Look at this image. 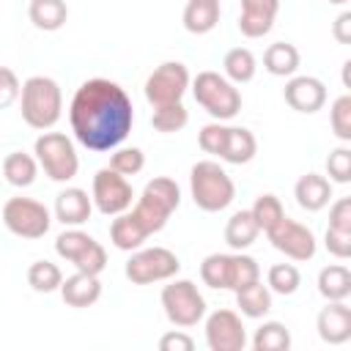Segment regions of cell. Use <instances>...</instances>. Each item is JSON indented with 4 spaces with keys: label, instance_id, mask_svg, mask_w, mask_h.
Segmentation results:
<instances>
[{
    "label": "cell",
    "instance_id": "1",
    "mask_svg": "<svg viewBox=\"0 0 351 351\" xmlns=\"http://www.w3.org/2000/svg\"><path fill=\"white\" fill-rule=\"evenodd\" d=\"M69 121L80 145L88 151H112L132 132L134 107L118 82L93 77L77 88L69 107Z\"/></svg>",
    "mask_w": 351,
    "mask_h": 351
},
{
    "label": "cell",
    "instance_id": "2",
    "mask_svg": "<svg viewBox=\"0 0 351 351\" xmlns=\"http://www.w3.org/2000/svg\"><path fill=\"white\" fill-rule=\"evenodd\" d=\"M19 107H22V118L27 126L33 129H52L60 118V110H63V93H60V85L52 80V77H44V74H36L30 80L22 82V90H19Z\"/></svg>",
    "mask_w": 351,
    "mask_h": 351
},
{
    "label": "cell",
    "instance_id": "3",
    "mask_svg": "<svg viewBox=\"0 0 351 351\" xmlns=\"http://www.w3.org/2000/svg\"><path fill=\"white\" fill-rule=\"evenodd\" d=\"M178 203H181L178 184L173 178H167V176H159V178H151L145 184L143 195L137 197V203H134V208L129 214L137 219V225L148 236H154L167 225V219L178 208Z\"/></svg>",
    "mask_w": 351,
    "mask_h": 351
},
{
    "label": "cell",
    "instance_id": "4",
    "mask_svg": "<svg viewBox=\"0 0 351 351\" xmlns=\"http://www.w3.org/2000/svg\"><path fill=\"white\" fill-rule=\"evenodd\" d=\"M189 189H192L195 206L208 211V214L228 208L233 203V197H236V186H233L230 176L225 173V167H219L211 159H203V162H197L192 167Z\"/></svg>",
    "mask_w": 351,
    "mask_h": 351
},
{
    "label": "cell",
    "instance_id": "5",
    "mask_svg": "<svg viewBox=\"0 0 351 351\" xmlns=\"http://www.w3.org/2000/svg\"><path fill=\"white\" fill-rule=\"evenodd\" d=\"M192 93H195V101L217 121H228V118L239 115V110H241L239 88L217 71H200L192 80Z\"/></svg>",
    "mask_w": 351,
    "mask_h": 351
},
{
    "label": "cell",
    "instance_id": "6",
    "mask_svg": "<svg viewBox=\"0 0 351 351\" xmlns=\"http://www.w3.org/2000/svg\"><path fill=\"white\" fill-rule=\"evenodd\" d=\"M33 151H36V162L41 165V170L58 184L71 181L80 170V156L74 151V143L63 132H44L36 140Z\"/></svg>",
    "mask_w": 351,
    "mask_h": 351
},
{
    "label": "cell",
    "instance_id": "7",
    "mask_svg": "<svg viewBox=\"0 0 351 351\" xmlns=\"http://www.w3.org/2000/svg\"><path fill=\"white\" fill-rule=\"evenodd\" d=\"M162 307L173 326H195L206 315V299L192 280H173L162 288Z\"/></svg>",
    "mask_w": 351,
    "mask_h": 351
},
{
    "label": "cell",
    "instance_id": "8",
    "mask_svg": "<svg viewBox=\"0 0 351 351\" xmlns=\"http://www.w3.org/2000/svg\"><path fill=\"white\" fill-rule=\"evenodd\" d=\"M126 280L134 285H151V282H162L170 280L181 271V261L176 252H170L167 247H148V250H137L129 261H126Z\"/></svg>",
    "mask_w": 351,
    "mask_h": 351
},
{
    "label": "cell",
    "instance_id": "9",
    "mask_svg": "<svg viewBox=\"0 0 351 351\" xmlns=\"http://www.w3.org/2000/svg\"><path fill=\"white\" fill-rule=\"evenodd\" d=\"M3 222L19 239H41L49 230L52 217L47 206L33 197H11L3 206Z\"/></svg>",
    "mask_w": 351,
    "mask_h": 351
},
{
    "label": "cell",
    "instance_id": "10",
    "mask_svg": "<svg viewBox=\"0 0 351 351\" xmlns=\"http://www.w3.org/2000/svg\"><path fill=\"white\" fill-rule=\"evenodd\" d=\"M189 88V71L184 63L178 60H167L162 66H156L148 80H145V99L151 107H162V104H173L181 101V96Z\"/></svg>",
    "mask_w": 351,
    "mask_h": 351
},
{
    "label": "cell",
    "instance_id": "11",
    "mask_svg": "<svg viewBox=\"0 0 351 351\" xmlns=\"http://www.w3.org/2000/svg\"><path fill=\"white\" fill-rule=\"evenodd\" d=\"M132 184L126 181V176L115 173L112 167H101L96 176H93V192H90V200L93 206L107 214V217H115V214H123L129 206H132Z\"/></svg>",
    "mask_w": 351,
    "mask_h": 351
},
{
    "label": "cell",
    "instance_id": "12",
    "mask_svg": "<svg viewBox=\"0 0 351 351\" xmlns=\"http://www.w3.org/2000/svg\"><path fill=\"white\" fill-rule=\"evenodd\" d=\"M269 241L274 250H280L285 258L291 261H310L315 255V236L307 225L291 219V217H282L271 230H266Z\"/></svg>",
    "mask_w": 351,
    "mask_h": 351
},
{
    "label": "cell",
    "instance_id": "13",
    "mask_svg": "<svg viewBox=\"0 0 351 351\" xmlns=\"http://www.w3.org/2000/svg\"><path fill=\"white\" fill-rule=\"evenodd\" d=\"M206 346L211 351H241L247 346V332L233 310H214L206 318Z\"/></svg>",
    "mask_w": 351,
    "mask_h": 351
},
{
    "label": "cell",
    "instance_id": "14",
    "mask_svg": "<svg viewBox=\"0 0 351 351\" xmlns=\"http://www.w3.org/2000/svg\"><path fill=\"white\" fill-rule=\"evenodd\" d=\"M285 104L296 112H304V115H313L318 112L324 104H326V85L318 80V77H291L285 82Z\"/></svg>",
    "mask_w": 351,
    "mask_h": 351
},
{
    "label": "cell",
    "instance_id": "15",
    "mask_svg": "<svg viewBox=\"0 0 351 351\" xmlns=\"http://www.w3.org/2000/svg\"><path fill=\"white\" fill-rule=\"evenodd\" d=\"M280 11V0H241L239 30L247 38H261L274 27Z\"/></svg>",
    "mask_w": 351,
    "mask_h": 351
},
{
    "label": "cell",
    "instance_id": "16",
    "mask_svg": "<svg viewBox=\"0 0 351 351\" xmlns=\"http://www.w3.org/2000/svg\"><path fill=\"white\" fill-rule=\"evenodd\" d=\"M318 337L329 346H343L351 337V307L346 302H329L315 321Z\"/></svg>",
    "mask_w": 351,
    "mask_h": 351
},
{
    "label": "cell",
    "instance_id": "17",
    "mask_svg": "<svg viewBox=\"0 0 351 351\" xmlns=\"http://www.w3.org/2000/svg\"><path fill=\"white\" fill-rule=\"evenodd\" d=\"M90 211H93V200L80 186H69L55 197V219L69 225V228H77V225L88 222Z\"/></svg>",
    "mask_w": 351,
    "mask_h": 351
},
{
    "label": "cell",
    "instance_id": "18",
    "mask_svg": "<svg viewBox=\"0 0 351 351\" xmlns=\"http://www.w3.org/2000/svg\"><path fill=\"white\" fill-rule=\"evenodd\" d=\"M60 296L69 307H90L101 296V282H99L96 274L74 271L71 277H66L60 282Z\"/></svg>",
    "mask_w": 351,
    "mask_h": 351
},
{
    "label": "cell",
    "instance_id": "19",
    "mask_svg": "<svg viewBox=\"0 0 351 351\" xmlns=\"http://www.w3.org/2000/svg\"><path fill=\"white\" fill-rule=\"evenodd\" d=\"M293 197L304 211H321L332 197V181L318 173H307L296 181Z\"/></svg>",
    "mask_w": 351,
    "mask_h": 351
},
{
    "label": "cell",
    "instance_id": "20",
    "mask_svg": "<svg viewBox=\"0 0 351 351\" xmlns=\"http://www.w3.org/2000/svg\"><path fill=\"white\" fill-rule=\"evenodd\" d=\"M255 154H258L255 134L244 126H228V137H225V148H222L219 159H225L230 165H247Z\"/></svg>",
    "mask_w": 351,
    "mask_h": 351
},
{
    "label": "cell",
    "instance_id": "21",
    "mask_svg": "<svg viewBox=\"0 0 351 351\" xmlns=\"http://www.w3.org/2000/svg\"><path fill=\"white\" fill-rule=\"evenodd\" d=\"M184 27L195 36H203L219 22V0H189L184 8Z\"/></svg>",
    "mask_w": 351,
    "mask_h": 351
},
{
    "label": "cell",
    "instance_id": "22",
    "mask_svg": "<svg viewBox=\"0 0 351 351\" xmlns=\"http://www.w3.org/2000/svg\"><path fill=\"white\" fill-rule=\"evenodd\" d=\"M27 16L38 30H60L69 19V5L66 0H30L27 5Z\"/></svg>",
    "mask_w": 351,
    "mask_h": 351
},
{
    "label": "cell",
    "instance_id": "23",
    "mask_svg": "<svg viewBox=\"0 0 351 351\" xmlns=\"http://www.w3.org/2000/svg\"><path fill=\"white\" fill-rule=\"evenodd\" d=\"M318 293L326 302H346L351 293V271L343 263L324 266L318 271Z\"/></svg>",
    "mask_w": 351,
    "mask_h": 351
},
{
    "label": "cell",
    "instance_id": "24",
    "mask_svg": "<svg viewBox=\"0 0 351 351\" xmlns=\"http://www.w3.org/2000/svg\"><path fill=\"white\" fill-rule=\"evenodd\" d=\"M148 239V233L137 225V219L132 214H115V219L110 222V241L123 250V252H134L143 247V241Z\"/></svg>",
    "mask_w": 351,
    "mask_h": 351
},
{
    "label": "cell",
    "instance_id": "25",
    "mask_svg": "<svg viewBox=\"0 0 351 351\" xmlns=\"http://www.w3.org/2000/svg\"><path fill=\"white\" fill-rule=\"evenodd\" d=\"M263 69L274 77H291L299 69V49L288 41H274L263 52Z\"/></svg>",
    "mask_w": 351,
    "mask_h": 351
},
{
    "label": "cell",
    "instance_id": "26",
    "mask_svg": "<svg viewBox=\"0 0 351 351\" xmlns=\"http://www.w3.org/2000/svg\"><path fill=\"white\" fill-rule=\"evenodd\" d=\"M258 233H261V228H258V222L252 219V214L250 211H236L230 219H228V225H225V241H228V247L230 250H247L250 244H255V239H258Z\"/></svg>",
    "mask_w": 351,
    "mask_h": 351
},
{
    "label": "cell",
    "instance_id": "27",
    "mask_svg": "<svg viewBox=\"0 0 351 351\" xmlns=\"http://www.w3.org/2000/svg\"><path fill=\"white\" fill-rule=\"evenodd\" d=\"M0 170H3L5 181H8L11 186H30V184L36 181V176H38V162H36L30 154L11 151V154L3 159Z\"/></svg>",
    "mask_w": 351,
    "mask_h": 351
},
{
    "label": "cell",
    "instance_id": "28",
    "mask_svg": "<svg viewBox=\"0 0 351 351\" xmlns=\"http://www.w3.org/2000/svg\"><path fill=\"white\" fill-rule=\"evenodd\" d=\"M236 304H239L241 315H247V318H263L271 310V291H269V285H263L258 280V282L236 291Z\"/></svg>",
    "mask_w": 351,
    "mask_h": 351
},
{
    "label": "cell",
    "instance_id": "29",
    "mask_svg": "<svg viewBox=\"0 0 351 351\" xmlns=\"http://www.w3.org/2000/svg\"><path fill=\"white\" fill-rule=\"evenodd\" d=\"M222 69H225V77L230 80V82H250L252 77H255V69H258V60H255V55L247 49V47H236V49H230L228 55H225V60H222Z\"/></svg>",
    "mask_w": 351,
    "mask_h": 351
},
{
    "label": "cell",
    "instance_id": "30",
    "mask_svg": "<svg viewBox=\"0 0 351 351\" xmlns=\"http://www.w3.org/2000/svg\"><path fill=\"white\" fill-rule=\"evenodd\" d=\"M252 348L255 351H288L291 348V332L280 321H266L255 329Z\"/></svg>",
    "mask_w": 351,
    "mask_h": 351
},
{
    "label": "cell",
    "instance_id": "31",
    "mask_svg": "<svg viewBox=\"0 0 351 351\" xmlns=\"http://www.w3.org/2000/svg\"><path fill=\"white\" fill-rule=\"evenodd\" d=\"M258 280H261V266H258L255 258L244 255L241 250L236 255H230V280H228V288L233 293L241 291V288H247V285H252V282H258Z\"/></svg>",
    "mask_w": 351,
    "mask_h": 351
},
{
    "label": "cell",
    "instance_id": "32",
    "mask_svg": "<svg viewBox=\"0 0 351 351\" xmlns=\"http://www.w3.org/2000/svg\"><path fill=\"white\" fill-rule=\"evenodd\" d=\"M189 121V112L181 101H173V104H162V107H154V115H151V123L156 132L162 134H173V132H181Z\"/></svg>",
    "mask_w": 351,
    "mask_h": 351
},
{
    "label": "cell",
    "instance_id": "33",
    "mask_svg": "<svg viewBox=\"0 0 351 351\" xmlns=\"http://www.w3.org/2000/svg\"><path fill=\"white\" fill-rule=\"evenodd\" d=\"M60 282H63V274H60V269L52 261H36V263H30V269H27V285L33 291L52 293V291L60 288Z\"/></svg>",
    "mask_w": 351,
    "mask_h": 351
},
{
    "label": "cell",
    "instance_id": "34",
    "mask_svg": "<svg viewBox=\"0 0 351 351\" xmlns=\"http://www.w3.org/2000/svg\"><path fill=\"white\" fill-rule=\"evenodd\" d=\"M200 280L208 285V288H228V280H230V255L225 252H214L208 258H203L200 263Z\"/></svg>",
    "mask_w": 351,
    "mask_h": 351
},
{
    "label": "cell",
    "instance_id": "35",
    "mask_svg": "<svg viewBox=\"0 0 351 351\" xmlns=\"http://www.w3.org/2000/svg\"><path fill=\"white\" fill-rule=\"evenodd\" d=\"M266 285H269V291H274L280 296H291L302 285V274L293 263H274L266 274Z\"/></svg>",
    "mask_w": 351,
    "mask_h": 351
},
{
    "label": "cell",
    "instance_id": "36",
    "mask_svg": "<svg viewBox=\"0 0 351 351\" xmlns=\"http://www.w3.org/2000/svg\"><path fill=\"white\" fill-rule=\"evenodd\" d=\"M250 214H252V219L258 222V228L266 233V230H271L282 217H285V208H282V203H280V197L277 195H261L258 200H255V206L250 208Z\"/></svg>",
    "mask_w": 351,
    "mask_h": 351
},
{
    "label": "cell",
    "instance_id": "37",
    "mask_svg": "<svg viewBox=\"0 0 351 351\" xmlns=\"http://www.w3.org/2000/svg\"><path fill=\"white\" fill-rule=\"evenodd\" d=\"M329 123H332V132L337 140L348 143L351 140V96H337L332 110H329Z\"/></svg>",
    "mask_w": 351,
    "mask_h": 351
},
{
    "label": "cell",
    "instance_id": "38",
    "mask_svg": "<svg viewBox=\"0 0 351 351\" xmlns=\"http://www.w3.org/2000/svg\"><path fill=\"white\" fill-rule=\"evenodd\" d=\"M71 266L77 269V271H85V274H101L104 271V266H107V252H104V247L96 241V239H90V244L71 261Z\"/></svg>",
    "mask_w": 351,
    "mask_h": 351
},
{
    "label": "cell",
    "instance_id": "39",
    "mask_svg": "<svg viewBox=\"0 0 351 351\" xmlns=\"http://www.w3.org/2000/svg\"><path fill=\"white\" fill-rule=\"evenodd\" d=\"M90 239H93V236H88V233H82V230H77V228L63 230V233L55 239V252L71 263V261L90 244Z\"/></svg>",
    "mask_w": 351,
    "mask_h": 351
},
{
    "label": "cell",
    "instance_id": "40",
    "mask_svg": "<svg viewBox=\"0 0 351 351\" xmlns=\"http://www.w3.org/2000/svg\"><path fill=\"white\" fill-rule=\"evenodd\" d=\"M110 167L121 176H137L145 167V154L140 148H121L110 156Z\"/></svg>",
    "mask_w": 351,
    "mask_h": 351
},
{
    "label": "cell",
    "instance_id": "41",
    "mask_svg": "<svg viewBox=\"0 0 351 351\" xmlns=\"http://www.w3.org/2000/svg\"><path fill=\"white\" fill-rule=\"evenodd\" d=\"M326 173H329V181L348 184L351 181V148H346V145L335 148L326 156Z\"/></svg>",
    "mask_w": 351,
    "mask_h": 351
},
{
    "label": "cell",
    "instance_id": "42",
    "mask_svg": "<svg viewBox=\"0 0 351 351\" xmlns=\"http://www.w3.org/2000/svg\"><path fill=\"white\" fill-rule=\"evenodd\" d=\"M225 137H228V126L222 123H208L197 132V145L206 151V154H214L219 156L222 148H225Z\"/></svg>",
    "mask_w": 351,
    "mask_h": 351
},
{
    "label": "cell",
    "instance_id": "43",
    "mask_svg": "<svg viewBox=\"0 0 351 351\" xmlns=\"http://www.w3.org/2000/svg\"><path fill=\"white\" fill-rule=\"evenodd\" d=\"M19 90H22L19 77H16L8 66H0V110L11 107V104L19 99Z\"/></svg>",
    "mask_w": 351,
    "mask_h": 351
},
{
    "label": "cell",
    "instance_id": "44",
    "mask_svg": "<svg viewBox=\"0 0 351 351\" xmlns=\"http://www.w3.org/2000/svg\"><path fill=\"white\" fill-rule=\"evenodd\" d=\"M329 228L351 233V197H340L329 208Z\"/></svg>",
    "mask_w": 351,
    "mask_h": 351
},
{
    "label": "cell",
    "instance_id": "45",
    "mask_svg": "<svg viewBox=\"0 0 351 351\" xmlns=\"http://www.w3.org/2000/svg\"><path fill=\"white\" fill-rule=\"evenodd\" d=\"M324 244H326V250H329L335 258H348V255H351V233H346V230L326 228Z\"/></svg>",
    "mask_w": 351,
    "mask_h": 351
},
{
    "label": "cell",
    "instance_id": "46",
    "mask_svg": "<svg viewBox=\"0 0 351 351\" xmlns=\"http://www.w3.org/2000/svg\"><path fill=\"white\" fill-rule=\"evenodd\" d=\"M195 348V340L186 335V332H167L159 337V351H192Z\"/></svg>",
    "mask_w": 351,
    "mask_h": 351
},
{
    "label": "cell",
    "instance_id": "47",
    "mask_svg": "<svg viewBox=\"0 0 351 351\" xmlns=\"http://www.w3.org/2000/svg\"><path fill=\"white\" fill-rule=\"evenodd\" d=\"M332 36L337 38V44H351V11H343V14L335 19Z\"/></svg>",
    "mask_w": 351,
    "mask_h": 351
},
{
    "label": "cell",
    "instance_id": "48",
    "mask_svg": "<svg viewBox=\"0 0 351 351\" xmlns=\"http://www.w3.org/2000/svg\"><path fill=\"white\" fill-rule=\"evenodd\" d=\"M343 82H346V88H351V60L343 63Z\"/></svg>",
    "mask_w": 351,
    "mask_h": 351
},
{
    "label": "cell",
    "instance_id": "49",
    "mask_svg": "<svg viewBox=\"0 0 351 351\" xmlns=\"http://www.w3.org/2000/svg\"><path fill=\"white\" fill-rule=\"evenodd\" d=\"M332 5H343V3H348V0H329Z\"/></svg>",
    "mask_w": 351,
    "mask_h": 351
}]
</instances>
